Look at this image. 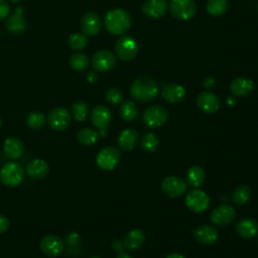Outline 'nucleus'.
<instances>
[{
    "label": "nucleus",
    "instance_id": "1",
    "mask_svg": "<svg viewBox=\"0 0 258 258\" xmlns=\"http://www.w3.org/2000/svg\"><path fill=\"white\" fill-rule=\"evenodd\" d=\"M159 93L157 83L147 77L138 78L131 84L130 94L135 101L146 103L154 100Z\"/></svg>",
    "mask_w": 258,
    "mask_h": 258
},
{
    "label": "nucleus",
    "instance_id": "2",
    "mask_svg": "<svg viewBox=\"0 0 258 258\" xmlns=\"http://www.w3.org/2000/svg\"><path fill=\"white\" fill-rule=\"evenodd\" d=\"M104 24L110 33L121 35L129 30L131 26V17L124 9L115 8L106 13Z\"/></svg>",
    "mask_w": 258,
    "mask_h": 258
},
{
    "label": "nucleus",
    "instance_id": "3",
    "mask_svg": "<svg viewBox=\"0 0 258 258\" xmlns=\"http://www.w3.org/2000/svg\"><path fill=\"white\" fill-rule=\"evenodd\" d=\"M24 177L23 167L14 161L5 163L0 169V179L8 187H14L21 183Z\"/></svg>",
    "mask_w": 258,
    "mask_h": 258
},
{
    "label": "nucleus",
    "instance_id": "4",
    "mask_svg": "<svg viewBox=\"0 0 258 258\" xmlns=\"http://www.w3.org/2000/svg\"><path fill=\"white\" fill-rule=\"evenodd\" d=\"M139 45L135 38L123 35L117 39L115 43V51L119 58L122 60H132L138 53Z\"/></svg>",
    "mask_w": 258,
    "mask_h": 258
},
{
    "label": "nucleus",
    "instance_id": "5",
    "mask_svg": "<svg viewBox=\"0 0 258 258\" xmlns=\"http://www.w3.org/2000/svg\"><path fill=\"white\" fill-rule=\"evenodd\" d=\"M168 119L167 110L160 105H153L148 107L142 115L144 124L149 128H157L162 126Z\"/></svg>",
    "mask_w": 258,
    "mask_h": 258
},
{
    "label": "nucleus",
    "instance_id": "6",
    "mask_svg": "<svg viewBox=\"0 0 258 258\" xmlns=\"http://www.w3.org/2000/svg\"><path fill=\"white\" fill-rule=\"evenodd\" d=\"M169 11L175 19L188 20L195 16L197 6L192 0H171Z\"/></svg>",
    "mask_w": 258,
    "mask_h": 258
},
{
    "label": "nucleus",
    "instance_id": "7",
    "mask_svg": "<svg viewBox=\"0 0 258 258\" xmlns=\"http://www.w3.org/2000/svg\"><path fill=\"white\" fill-rule=\"evenodd\" d=\"M120 151L114 146H106L99 151L96 157L97 165L103 170H112L120 161Z\"/></svg>",
    "mask_w": 258,
    "mask_h": 258
},
{
    "label": "nucleus",
    "instance_id": "8",
    "mask_svg": "<svg viewBox=\"0 0 258 258\" xmlns=\"http://www.w3.org/2000/svg\"><path fill=\"white\" fill-rule=\"evenodd\" d=\"M186 207L194 213H203L210 206L209 196L201 189H190L185 197Z\"/></svg>",
    "mask_w": 258,
    "mask_h": 258
},
{
    "label": "nucleus",
    "instance_id": "9",
    "mask_svg": "<svg viewBox=\"0 0 258 258\" xmlns=\"http://www.w3.org/2000/svg\"><path fill=\"white\" fill-rule=\"evenodd\" d=\"M72 121V115L71 113L62 107H57L52 109L47 117H46V122L48 126L55 131H60L69 127Z\"/></svg>",
    "mask_w": 258,
    "mask_h": 258
},
{
    "label": "nucleus",
    "instance_id": "10",
    "mask_svg": "<svg viewBox=\"0 0 258 258\" xmlns=\"http://www.w3.org/2000/svg\"><path fill=\"white\" fill-rule=\"evenodd\" d=\"M116 64V56L107 49H101L94 53L92 67L96 72L105 73L111 71Z\"/></svg>",
    "mask_w": 258,
    "mask_h": 258
},
{
    "label": "nucleus",
    "instance_id": "11",
    "mask_svg": "<svg viewBox=\"0 0 258 258\" xmlns=\"http://www.w3.org/2000/svg\"><path fill=\"white\" fill-rule=\"evenodd\" d=\"M186 181L179 176L170 175L163 179L161 183L162 191L169 198H178L186 190Z\"/></svg>",
    "mask_w": 258,
    "mask_h": 258
},
{
    "label": "nucleus",
    "instance_id": "12",
    "mask_svg": "<svg viewBox=\"0 0 258 258\" xmlns=\"http://www.w3.org/2000/svg\"><path fill=\"white\" fill-rule=\"evenodd\" d=\"M41 251L49 257H57L64 250L63 240L55 235L44 236L39 243Z\"/></svg>",
    "mask_w": 258,
    "mask_h": 258
},
{
    "label": "nucleus",
    "instance_id": "13",
    "mask_svg": "<svg viewBox=\"0 0 258 258\" xmlns=\"http://www.w3.org/2000/svg\"><path fill=\"white\" fill-rule=\"evenodd\" d=\"M236 217L235 209L230 205H220L211 213V222L216 226H226L231 224Z\"/></svg>",
    "mask_w": 258,
    "mask_h": 258
},
{
    "label": "nucleus",
    "instance_id": "14",
    "mask_svg": "<svg viewBox=\"0 0 258 258\" xmlns=\"http://www.w3.org/2000/svg\"><path fill=\"white\" fill-rule=\"evenodd\" d=\"M197 105L202 112L206 114H214L220 109L221 102L214 93L203 92L197 98Z\"/></svg>",
    "mask_w": 258,
    "mask_h": 258
},
{
    "label": "nucleus",
    "instance_id": "15",
    "mask_svg": "<svg viewBox=\"0 0 258 258\" xmlns=\"http://www.w3.org/2000/svg\"><path fill=\"white\" fill-rule=\"evenodd\" d=\"M82 31L87 36H93L100 32L102 28V20L95 12L86 13L81 20Z\"/></svg>",
    "mask_w": 258,
    "mask_h": 258
},
{
    "label": "nucleus",
    "instance_id": "16",
    "mask_svg": "<svg viewBox=\"0 0 258 258\" xmlns=\"http://www.w3.org/2000/svg\"><path fill=\"white\" fill-rule=\"evenodd\" d=\"M111 111L104 105L96 106L91 113L92 123L100 130H106L111 123Z\"/></svg>",
    "mask_w": 258,
    "mask_h": 258
},
{
    "label": "nucleus",
    "instance_id": "17",
    "mask_svg": "<svg viewBox=\"0 0 258 258\" xmlns=\"http://www.w3.org/2000/svg\"><path fill=\"white\" fill-rule=\"evenodd\" d=\"M141 10L143 14L150 18H160L167 10L166 0H145Z\"/></svg>",
    "mask_w": 258,
    "mask_h": 258
},
{
    "label": "nucleus",
    "instance_id": "18",
    "mask_svg": "<svg viewBox=\"0 0 258 258\" xmlns=\"http://www.w3.org/2000/svg\"><path fill=\"white\" fill-rule=\"evenodd\" d=\"M196 240L203 245L214 244L219 238V232L211 225H201L194 230Z\"/></svg>",
    "mask_w": 258,
    "mask_h": 258
},
{
    "label": "nucleus",
    "instance_id": "19",
    "mask_svg": "<svg viewBox=\"0 0 258 258\" xmlns=\"http://www.w3.org/2000/svg\"><path fill=\"white\" fill-rule=\"evenodd\" d=\"M23 7L16 8L13 14H11L6 21V29L12 34H19L26 28V20L23 17Z\"/></svg>",
    "mask_w": 258,
    "mask_h": 258
},
{
    "label": "nucleus",
    "instance_id": "20",
    "mask_svg": "<svg viewBox=\"0 0 258 258\" xmlns=\"http://www.w3.org/2000/svg\"><path fill=\"white\" fill-rule=\"evenodd\" d=\"M161 95L166 102L177 104L185 99L186 92L184 88L178 84H168L162 88Z\"/></svg>",
    "mask_w": 258,
    "mask_h": 258
},
{
    "label": "nucleus",
    "instance_id": "21",
    "mask_svg": "<svg viewBox=\"0 0 258 258\" xmlns=\"http://www.w3.org/2000/svg\"><path fill=\"white\" fill-rule=\"evenodd\" d=\"M254 90V83L252 80L244 77L236 78L230 84V91L235 97H246Z\"/></svg>",
    "mask_w": 258,
    "mask_h": 258
},
{
    "label": "nucleus",
    "instance_id": "22",
    "mask_svg": "<svg viewBox=\"0 0 258 258\" xmlns=\"http://www.w3.org/2000/svg\"><path fill=\"white\" fill-rule=\"evenodd\" d=\"M138 140H139L138 132L133 128H127L121 131V133L118 136L117 143L120 149L124 151H130L136 146Z\"/></svg>",
    "mask_w": 258,
    "mask_h": 258
},
{
    "label": "nucleus",
    "instance_id": "23",
    "mask_svg": "<svg viewBox=\"0 0 258 258\" xmlns=\"http://www.w3.org/2000/svg\"><path fill=\"white\" fill-rule=\"evenodd\" d=\"M5 155L10 159H19L24 153V144L17 137H9L3 145Z\"/></svg>",
    "mask_w": 258,
    "mask_h": 258
},
{
    "label": "nucleus",
    "instance_id": "24",
    "mask_svg": "<svg viewBox=\"0 0 258 258\" xmlns=\"http://www.w3.org/2000/svg\"><path fill=\"white\" fill-rule=\"evenodd\" d=\"M48 163L43 159H33L26 166V173L33 179H41L48 173Z\"/></svg>",
    "mask_w": 258,
    "mask_h": 258
},
{
    "label": "nucleus",
    "instance_id": "25",
    "mask_svg": "<svg viewBox=\"0 0 258 258\" xmlns=\"http://www.w3.org/2000/svg\"><path fill=\"white\" fill-rule=\"evenodd\" d=\"M236 232L242 238L251 239L258 234V224L250 218L241 219L236 225Z\"/></svg>",
    "mask_w": 258,
    "mask_h": 258
},
{
    "label": "nucleus",
    "instance_id": "26",
    "mask_svg": "<svg viewBox=\"0 0 258 258\" xmlns=\"http://www.w3.org/2000/svg\"><path fill=\"white\" fill-rule=\"evenodd\" d=\"M145 241V234L141 229H133L128 232L123 240V246L129 251L139 249Z\"/></svg>",
    "mask_w": 258,
    "mask_h": 258
},
{
    "label": "nucleus",
    "instance_id": "27",
    "mask_svg": "<svg viewBox=\"0 0 258 258\" xmlns=\"http://www.w3.org/2000/svg\"><path fill=\"white\" fill-rule=\"evenodd\" d=\"M119 114H120V117L124 121L132 122L137 119V117L139 115V110L133 101L127 100L122 103L120 110H119Z\"/></svg>",
    "mask_w": 258,
    "mask_h": 258
},
{
    "label": "nucleus",
    "instance_id": "28",
    "mask_svg": "<svg viewBox=\"0 0 258 258\" xmlns=\"http://www.w3.org/2000/svg\"><path fill=\"white\" fill-rule=\"evenodd\" d=\"M205 178V170L199 165H194L189 167L186 172V181L192 187H199L200 185H202Z\"/></svg>",
    "mask_w": 258,
    "mask_h": 258
},
{
    "label": "nucleus",
    "instance_id": "29",
    "mask_svg": "<svg viewBox=\"0 0 258 258\" xmlns=\"http://www.w3.org/2000/svg\"><path fill=\"white\" fill-rule=\"evenodd\" d=\"M252 195L251 188L248 185H240L235 188L232 194V202L236 206H244L248 203Z\"/></svg>",
    "mask_w": 258,
    "mask_h": 258
},
{
    "label": "nucleus",
    "instance_id": "30",
    "mask_svg": "<svg viewBox=\"0 0 258 258\" xmlns=\"http://www.w3.org/2000/svg\"><path fill=\"white\" fill-rule=\"evenodd\" d=\"M78 141L84 145L95 144L99 139V133L92 128H82L77 134Z\"/></svg>",
    "mask_w": 258,
    "mask_h": 258
},
{
    "label": "nucleus",
    "instance_id": "31",
    "mask_svg": "<svg viewBox=\"0 0 258 258\" xmlns=\"http://www.w3.org/2000/svg\"><path fill=\"white\" fill-rule=\"evenodd\" d=\"M90 60L89 57L82 52L74 53L70 56V66L73 70L77 72H84L89 68Z\"/></svg>",
    "mask_w": 258,
    "mask_h": 258
},
{
    "label": "nucleus",
    "instance_id": "32",
    "mask_svg": "<svg viewBox=\"0 0 258 258\" xmlns=\"http://www.w3.org/2000/svg\"><path fill=\"white\" fill-rule=\"evenodd\" d=\"M228 9V0H208L207 11L212 16H221Z\"/></svg>",
    "mask_w": 258,
    "mask_h": 258
},
{
    "label": "nucleus",
    "instance_id": "33",
    "mask_svg": "<svg viewBox=\"0 0 258 258\" xmlns=\"http://www.w3.org/2000/svg\"><path fill=\"white\" fill-rule=\"evenodd\" d=\"M159 138L154 132L145 133L141 138V147L146 152H153L157 149Z\"/></svg>",
    "mask_w": 258,
    "mask_h": 258
},
{
    "label": "nucleus",
    "instance_id": "34",
    "mask_svg": "<svg viewBox=\"0 0 258 258\" xmlns=\"http://www.w3.org/2000/svg\"><path fill=\"white\" fill-rule=\"evenodd\" d=\"M69 46L74 50H82L88 44V37L84 33L75 32L69 36L68 39Z\"/></svg>",
    "mask_w": 258,
    "mask_h": 258
},
{
    "label": "nucleus",
    "instance_id": "35",
    "mask_svg": "<svg viewBox=\"0 0 258 258\" xmlns=\"http://www.w3.org/2000/svg\"><path fill=\"white\" fill-rule=\"evenodd\" d=\"M73 118L77 121H85L89 115V105L83 101H77L72 106Z\"/></svg>",
    "mask_w": 258,
    "mask_h": 258
},
{
    "label": "nucleus",
    "instance_id": "36",
    "mask_svg": "<svg viewBox=\"0 0 258 258\" xmlns=\"http://www.w3.org/2000/svg\"><path fill=\"white\" fill-rule=\"evenodd\" d=\"M25 122L29 128L39 129L45 124V117L38 111H32L26 116Z\"/></svg>",
    "mask_w": 258,
    "mask_h": 258
},
{
    "label": "nucleus",
    "instance_id": "37",
    "mask_svg": "<svg viewBox=\"0 0 258 258\" xmlns=\"http://www.w3.org/2000/svg\"><path fill=\"white\" fill-rule=\"evenodd\" d=\"M106 100L112 105L120 104L123 101V94L117 88H110L106 92Z\"/></svg>",
    "mask_w": 258,
    "mask_h": 258
},
{
    "label": "nucleus",
    "instance_id": "38",
    "mask_svg": "<svg viewBox=\"0 0 258 258\" xmlns=\"http://www.w3.org/2000/svg\"><path fill=\"white\" fill-rule=\"evenodd\" d=\"M81 242H82L81 236H80L77 232H71V233H69V234L67 235V237H66V243H67L69 246L75 247V246H78Z\"/></svg>",
    "mask_w": 258,
    "mask_h": 258
},
{
    "label": "nucleus",
    "instance_id": "39",
    "mask_svg": "<svg viewBox=\"0 0 258 258\" xmlns=\"http://www.w3.org/2000/svg\"><path fill=\"white\" fill-rule=\"evenodd\" d=\"M10 6L6 0H0V20L6 18L9 14Z\"/></svg>",
    "mask_w": 258,
    "mask_h": 258
},
{
    "label": "nucleus",
    "instance_id": "40",
    "mask_svg": "<svg viewBox=\"0 0 258 258\" xmlns=\"http://www.w3.org/2000/svg\"><path fill=\"white\" fill-rule=\"evenodd\" d=\"M9 225H10V222H9L8 218L6 216L0 214V234L5 233L8 230Z\"/></svg>",
    "mask_w": 258,
    "mask_h": 258
},
{
    "label": "nucleus",
    "instance_id": "41",
    "mask_svg": "<svg viewBox=\"0 0 258 258\" xmlns=\"http://www.w3.org/2000/svg\"><path fill=\"white\" fill-rule=\"evenodd\" d=\"M216 86V81L214 78L212 77H207L205 80H204V87L211 90L213 88H215Z\"/></svg>",
    "mask_w": 258,
    "mask_h": 258
},
{
    "label": "nucleus",
    "instance_id": "42",
    "mask_svg": "<svg viewBox=\"0 0 258 258\" xmlns=\"http://www.w3.org/2000/svg\"><path fill=\"white\" fill-rule=\"evenodd\" d=\"M87 81L91 84H94L98 81V74L96 72H89L87 75Z\"/></svg>",
    "mask_w": 258,
    "mask_h": 258
},
{
    "label": "nucleus",
    "instance_id": "43",
    "mask_svg": "<svg viewBox=\"0 0 258 258\" xmlns=\"http://www.w3.org/2000/svg\"><path fill=\"white\" fill-rule=\"evenodd\" d=\"M165 258H184V256L180 253H170Z\"/></svg>",
    "mask_w": 258,
    "mask_h": 258
},
{
    "label": "nucleus",
    "instance_id": "44",
    "mask_svg": "<svg viewBox=\"0 0 258 258\" xmlns=\"http://www.w3.org/2000/svg\"><path fill=\"white\" fill-rule=\"evenodd\" d=\"M116 258H132V257H131L129 254H127V253H123V252H122V253H120L119 255H117V256H116Z\"/></svg>",
    "mask_w": 258,
    "mask_h": 258
},
{
    "label": "nucleus",
    "instance_id": "45",
    "mask_svg": "<svg viewBox=\"0 0 258 258\" xmlns=\"http://www.w3.org/2000/svg\"><path fill=\"white\" fill-rule=\"evenodd\" d=\"M227 103H228L230 106H233V105L235 104V99H234V98H228Z\"/></svg>",
    "mask_w": 258,
    "mask_h": 258
},
{
    "label": "nucleus",
    "instance_id": "46",
    "mask_svg": "<svg viewBox=\"0 0 258 258\" xmlns=\"http://www.w3.org/2000/svg\"><path fill=\"white\" fill-rule=\"evenodd\" d=\"M11 2H13V3H17V2H20L21 0H10Z\"/></svg>",
    "mask_w": 258,
    "mask_h": 258
},
{
    "label": "nucleus",
    "instance_id": "47",
    "mask_svg": "<svg viewBox=\"0 0 258 258\" xmlns=\"http://www.w3.org/2000/svg\"><path fill=\"white\" fill-rule=\"evenodd\" d=\"M89 258H100V257H97V256H93V257H89Z\"/></svg>",
    "mask_w": 258,
    "mask_h": 258
},
{
    "label": "nucleus",
    "instance_id": "48",
    "mask_svg": "<svg viewBox=\"0 0 258 258\" xmlns=\"http://www.w3.org/2000/svg\"><path fill=\"white\" fill-rule=\"evenodd\" d=\"M1 126H2V120L0 119V127H1Z\"/></svg>",
    "mask_w": 258,
    "mask_h": 258
}]
</instances>
